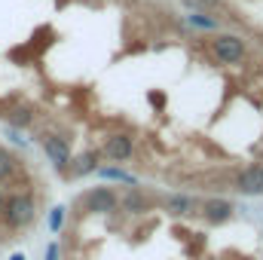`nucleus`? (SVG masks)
<instances>
[{
    "instance_id": "f3484780",
    "label": "nucleus",
    "mask_w": 263,
    "mask_h": 260,
    "mask_svg": "<svg viewBox=\"0 0 263 260\" xmlns=\"http://www.w3.org/2000/svg\"><path fill=\"white\" fill-rule=\"evenodd\" d=\"M3 205H6V196H3V190H0V214H3Z\"/></svg>"
},
{
    "instance_id": "dca6fc26",
    "label": "nucleus",
    "mask_w": 263,
    "mask_h": 260,
    "mask_svg": "<svg viewBox=\"0 0 263 260\" xmlns=\"http://www.w3.org/2000/svg\"><path fill=\"white\" fill-rule=\"evenodd\" d=\"M46 260H59V242H49L46 245V254H43Z\"/></svg>"
},
{
    "instance_id": "4468645a",
    "label": "nucleus",
    "mask_w": 263,
    "mask_h": 260,
    "mask_svg": "<svg viewBox=\"0 0 263 260\" xmlns=\"http://www.w3.org/2000/svg\"><path fill=\"white\" fill-rule=\"evenodd\" d=\"M31 123H34L31 107H15V110L9 114V126H12V129H28Z\"/></svg>"
},
{
    "instance_id": "9d476101",
    "label": "nucleus",
    "mask_w": 263,
    "mask_h": 260,
    "mask_svg": "<svg viewBox=\"0 0 263 260\" xmlns=\"http://www.w3.org/2000/svg\"><path fill=\"white\" fill-rule=\"evenodd\" d=\"M233 202L230 199H205L202 202V214H205V220L208 224H223V220H230L233 217Z\"/></svg>"
},
{
    "instance_id": "2eb2a0df",
    "label": "nucleus",
    "mask_w": 263,
    "mask_h": 260,
    "mask_svg": "<svg viewBox=\"0 0 263 260\" xmlns=\"http://www.w3.org/2000/svg\"><path fill=\"white\" fill-rule=\"evenodd\" d=\"M62 224H65V205H55L49 211V217H46V227H49V233H59Z\"/></svg>"
},
{
    "instance_id": "423d86ee",
    "label": "nucleus",
    "mask_w": 263,
    "mask_h": 260,
    "mask_svg": "<svg viewBox=\"0 0 263 260\" xmlns=\"http://www.w3.org/2000/svg\"><path fill=\"white\" fill-rule=\"evenodd\" d=\"M236 190L242 196H260L263 193V165H248L236 175Z\"/></svg>"
},
{
    "instance_id": "1a4fd4ad",
    "label": "nucleus",
    "mask_w": 263,
    "mask_h": 260,
    "mask_svg": "<svg viewBox=\"0 0 263 260\" xmlns=\"http://www.w3.org/2000/svg\"><path fill=\"white\" fill-rule=\"evenodd\" d=\"M162 208L168 211V214H175V217H187V214H193L196 208H202V202H199L196 196H184V193H172L162 199Z\"/></svg>"
},
{
    "instance_id": "f257e3e1",
    "label": "nucleus",
    "mask_w": 263,
    "mask_h": 260,
    "mask_svg": "<svg viewBox=\"0 0 263 260\" xmlns=\"http://www.w3.org/2000/svg\"><path fill=\"white\" fill-rule=\"evenodd\" d=\"M34 217H37V205H34L31 193L6 196V205H3V224H6L9 230H25V227L34 224Z\"/></svg>"
},
{
    "instance_id": "7ed1b4c3",
    "label": "nucleus",
    "mask_w": 263,
    "mask_h": 260,
    "mask_svg": "<svg viewBox=\"0 0 263 260\" xmlns=\"http://www.w3.org/2000/svg\"><path fill=\"white\" fill-rule=\"evenodd\" d=\"M37 144H40V150L46 153V159L52 162V169L65 178L67 169H70V144H67L65 135H55V132H40L37 135Z\"/></svg>"
},
{
    "instance_id": "f8f14e48",
    "label": "nucleus",
    "mask_w": 263,
    "mask_h": 260,
    "mask_svg": "<svg viewBox=\"0 0 263 260\" xmlns=\"http://www.w3.org/2000/svg\"><path fill=\"white\" fill-rule=\"evenodd\" d=\"M95 175H98L101 181H120V184H126V187H138V178L129 175V172H123L120 165H101Z\"/></svg>"
},
{
    "instance_id": "a211bd4d",
    "label": "nucleus",
    "mask_w": 263,
    "mask_h": 260,
    "mask_svg": "<svg viewBox=\"0 0 263 260\" xmlns=\"http://www.w3.org/2000/svg\"><path fill=\"white\" fill-rule=\"evenodd\" d=\"M9 260H28V257H25V254H12Z\"/></svg>"
},
{
    "instance_id": "9b49d317",
    "label": "nucleus",
    "mask_w": 263,
    "mask_h": 260,
    "mask_svg": "<svg viewBox=\"0 0 263 260\" xmlns=\"http://www.w3.org/2000/svg\"><path fill=\"white\" fill-rule=\"evenodd\" d=\"M22 175V162L15 153H9L6 147H0V184H15Z\"/></svg>"
},
{
    "instance_id": "39448f33",
    "label": "nucleus",
    "mask_w": 263,
    "mask_h": 260,
    "mask_svg": "<svg viewBox=\"0 0 263 260\" xmlns=\"http://www.w3.org/2000/svg\"><path fill=\"white\" fill-rule=\"evenodd\" d=\"M98 159H101V150H83L80 156L70 159V169H67L65 181H80V178H86V175H95V172L101 169Z\"/></svg>"
},
{
    "instance_id": "20e7f679",
    "label": "nucleus",
    "mask_w": 263,
    "mask_h": 260,
    "mask_svg": "<svg viewBox=\"0 0 263 260\" xmlns=\"http://www.w3.org/2000/svg\"><path fill=\"white\" fill-rule=\"evenodd\" d=\"M208 46H211V55H214L220 65H239V62L248 55L245 40L236 37V34H214V37L208 40Z\"/></svg>"
},
{
    "instance_id": "f03ea898",
    "label": "nucleus",
    "mask_w": 263,
    "mask_h": 260,
    "mask_svg": "<svg viewBox=\"0 0 263 260\" xmlns=\"http://www.w3.org/2000/svg\"><path fill=\"white\" fill-rule=\"evenodd\" d=\"M117 208H120V193L114 187H92V190H86L73 202L77 214H86V211H92V214H114Z\"/></svg>"
},
{
    "instance_id": "6e6552de",
    "label": "nucleus",
    "mask_w": 263,
    "mask_h": 260,
    "mask_svg": "<svg viewBox=\"0 0 263 260\" xmlns=\"http://www.w3.org/2000/svg\"><path fill=\"white\" fill-rule=\"evenodd\" d=\"M132 153H135V144L129 135H110L101 147V156H107L110 162H126L132 159Z\"/></svg>"
},
{
    "instance_id": "0eeeda50",
    "label": "nucleus",
    "mask_w": 263,
    "mask_h": 260,
    "mask_svg": "<svg viewBox=\"0 0 263 260\" xmlns=\"http://www.w3.org/2000/svg\"><path fill=\"white\" fill-rule=\"evenodd\" d=\"M120 208L126 214H132V217H138V214H147L153 208V199L144 193V190H138V187H129V190L120 193Z\"/></svg>"
},
{
    "instance_id": "ddd939ff",
    "label": "nucleus",
    "mask_w": 263,
    "mask_h": 260,
    "mask_svg": "<svg viewBox=\"0 0 263 260\" xmlns=\"http://www.w3.org/2000/svg\"><path fill=\"white\" fill-rule=\"evenodd\" d=\"M187 22H190L193 28H202V31H217V28H220V22H217L214 15H208V12H190Z\"/></svg>"
}]
</instances>
